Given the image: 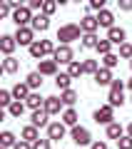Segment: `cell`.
Segmentation results:
<instances>
[{"label":"cell","mask_w":132,"mask_h":149,"mask_svg":"<svg viewBox=\"0 0 132 149\" xmlns=\"http://www.w3.org/2000/svg\"><path fill=\"white\" fill-rule=\"evenodd\" d=\"M80 37H82V27L75 25V22H67V25H62L58 30L60 45H70V42H75V40H80Z\"/></svg>","instance_id":"obj_1"},{"label":"cell","mask_w":132,"mask_h":149,"mask_svg":"<svg viewBox=\"0 0 132 149\" xmlns=\"http://www.w3.org/2000/svg\"><path fill=\"white\" fill-rule=\"evenodd\" d=\"M70 139H72L77 147H87V144H92V134L87 127H80V124H75V127H70Z\"/></svg>","instance_id":"obj_2"},{"label":"cell","mask_w":132,"mask_h":149,"mask_svg":"<svg viewBox=\"0 0 132 149\" xmlns=\"http://www.w3.org/2000/svg\"><path fill=\"white\" fill-rule=\"evenodd\" d=\"M92 119H95L97 124H110L112 119H115V107L110 104V102H107V104H102V107H97L95 109V114H92Z\"/></svg>","instance_id":"obj_3"},{"label":"cell","mask_w":132,"mask_h":149,"mask_svg":"<svg viewBox=\"0 0 132 149\" xmlns=\"http://www.w3.org/2000/svg\"><path fill=\"white\" fill-rule=\"evenodd\" d=\"M32 8H27V5H20V8H15L13 10V22H15L18 27H22V25H30L32 22Z\"/></svg>","instance_id":"obj_4"},{"label":"cell","mask_w":132,"mask_h":149,"mask_svg":"<svg viewBox=\"0 0 132 149\" xmlns=\"http://www.w3.org/2000/svg\"><path fill=\"white\" fill-rule=\"evenodd\" d=\"M15 40L18 45H25V47H30L32 42H35V30H32V25H22L15 30Z\"/></svg>","instance_id":"obj_5"},{"label":"cell","mask_w":132,"mask_h":149,"mask_svg":"<svg viewBox=\"0 0 132 149\" xmlns=\"http://www.w3.org/2000/svg\"><path fill=\"white\" fill-rule=\"evenodd\" d=\"M53 60H55L58 65H70V62L75 60V52H72V47H70V45H58Z\"/></svg>","instance_id":"obj_6"},{"label":"cell","mask_w":132,"mask_h":149,"mask_svg":"<svg viewBox=\"0 0 132 149\" xmlns=\"http://www.w3.org/2000/svg\"><path fill=\"white\" fill-rule=\"evenodd\" d=\"M65 134H67V124L60 119V122H50L48 124V137L53 139V142H60V139H65Z\"/></svg>","instance_id":"obj_7"},{"label":"cell","mask_w":132,"mask_h":149,"mask_svg":"<svg viewBox=\"0 0 132 149\" xmlns=\"http://www.w3.org/2000/svg\"><path fill=\"white\" fill-rule=\"evenodd\" d=\"M92 77H95V85H97V87H110V85H112V80H115L110 67H100L95 74H92Z\"/></svg>","instance_id":"obj_8"},{"label":"cell","mask_w":132,"mask_h":149,"mask_svg":"<svg viewBox=\"0 0 132 149\" xmlns=\"http://www.w3.org/2000/svg\"><path fill=\"white\" fill-rule=\"evenodd\" d=\"M48 119H50V112L45 109V107H40V109H32V114H30V122L35 124L37 129H40V127H48V124H50Z\"/></svg>","instance_id":"obj_9"},{"label":"cell","mask_w":132,"mask_h":149,"mask_svg":"<svg viewBox=\"0 0 132 149\" xmlns=\"http://www.w3.org/2000/svg\"><path fill=\"white\" fill-rule=\"evenodd\" d=\"M37 72L40 74H45V77H55L58 74V62L55 60H37Z\"/></svg>","instance_id":"obj_10"},{"label":"cell","mask_w":132,"mask_h":149,"mask_svg":"<svg viewBox=\"0 0 132 149\" xmlns=\"http://www.w3.org/2000/svg\"><path fill=\"white\" fill-rule=\"evenodd\" d=\"M62 97H48V100H45V109L50 112V117H55V114H62Z\"/></svg>","instance_id":"obj_11"},{"label":"cell","mask_w":132,"mask_h":149,"mask_svg":"<svg viewBox=\"0 0 132 149\" xmlns=\"http://www.w3.org/2000/svg\"><path fill=\"white\" fill-rule=\"evenodd\" d=\"M125 37H127V32L122 30V27H117V25H112L110 30H107V40H110L112 45H117V47L125 42Z\"/></svg>","instance_id":"obj_12"},{"label":"cell","mask_w":132,"mask_h":149,"mask_svg":"<svg viewBox=\"0 0 132 149\" xmlns=\"http://www.w3.org/2000/svg\"><path fill=\"white\" fill-rule=\"evenodd\" d=\"M30 25H32V30H35V32H45V30L50 27V15H45V13H37V15L32 17Z\"/></svg>","instance_id":"obj_13"},{"label":"cell","mask_w":132,"mask_h":149,"mask_svg":"<svg viewBox=\"0 0 132 149\" xmlns=\"http://www.w3.org/2000/svg\"><path fill=\"white\" fill-rule=\"evenodd\" d=\"M80 27H82V32H97L100 30V20H97V15H85L80 20Z\"/></svg>","instance_id":"obj_14"},{"label":"cell","mask_w":132,"mask_h":149,"mask_svg":"<svg viewBox=\"0 0 132 149\" xmlns=\"http://www.w3.org/2000/svg\"><path fill=\"white\" fill-rule=\"evenodd\" d=\"M15 47H18L15 35H3V37H0V50H3V55H13Z\"/></svg>","instance_id":"obj_15"},{"label":"cell","mask_w":132,"mask_h":149,"mask_svg":"<svg viewBox=\"0 0 132 149\" xmlns=\"http://www.w3.org/2000/svg\"><path fill=\"white\" fill-rule=\"evenodd\" d=\"M45 100H48V97H40V92H35V90H32L30 95H27L25 104L30 107V109H40V107H45Z\"/></svg>","instance_id":"obj_16"},{"label":"cell","mask_w":132,"mask_h":149,"mask_svg":"<svg viewBox=\"0 0 132 149\" xmlns=\"http://www.w3.org/2000/svg\"><path fill=\"white\" fill-rule=\"evenodd\" d=\"M97 20H100V27H107L110 30L112 25H115V15H112L107 8H102V10H97Z\"/></svg>","instance_id":"obj_17"},{"label":"cell","mask_w":132,"mask_h":149,"mask_svg":"<svg viewBox=\"0 0 132 149\" xmlns=\"http://www.w3.org/2000/svg\"><path fill=\"white\" fill-rule=\"evenodd\" d=\"M97 42H100V37H97L95 32H82V37H80V45L87 47V50H95Z\"/></svg>","instance_id":"obj_18"},{"label":"cell","mask_w":132,"mask_h":149,"mask_svg":"<svg viewBox=\"0 0 132 149\" xmlns=\"http://www.w3.org/2000/svg\"><path fill=\"white\" fill-rule=\"evenodd\" d=\"M20 137L25 139V142H37V139H40V132H37V127L35 124H27V127H22V132H20Z\"/></svg>","instance_id":"obj_19"},{"label":"cell","mask_w":132,"mask_h":149,"mask_svg":"<svg viewBox=\"0 0 132 149\" xmlns=\"http://www.w3.org/2000/svg\"><path fill=\"white\" fill-rule=\"evenodd\" d=\"M70 82H72L70 72H58V74H55V87H58L60 92H62V90H70Z\"/></svg>","instance_id":"obj_20"},{"label":"cell","mask_w":132,"mask_h":149,"mask_svg":"<svg viewBox=\"0 0 132 149\" xmlns=\"http://www.w3.org/2000/svg\"><path fill=\"white\" fill-rule=\"evenodd\" d=\"M30 85H27V82H18L15 87H13V97H15V100H27V95H30Z\"/></svg>","instance_id":"obj_21"},{"label":"cell","mask_w":132,"mask_h":149,"mask_svg":"<svg viewBox=\"0 0 132 149\" xmlns=\"http://www.w3.org/2000/svg\"><path fill=\"white\" fill-rule=\"evenodd\" d=\"M122 134H125V127H122L120 122H110V124H107V139H115V142H117Z\"/></svg>","instance_id":"obj_22"},{"label":"cell","mask_w":132,"mask_h":149,"mask_svg":"<svg viewBox=\"0 0 132 149\" xmlns=\"http://www.w3.org/2000/svg\"><path fill=\"white\" fill-rule=\"evenodd\" d=\"M25 100H13V104L8 107V114L10 117H22V112H25Z\"/></svg>","instance_id":"obj_23"},{"label":"cell","mask_w":132,"mask_h":149,"mask_svg":"<svg viewBox=\"0 0 132 149\" xmlns=\"http://www.w3.org/2000/svg\"><path fill=\"white\" fill-rule=\"evenodd\" d=\"M67 72H70L72 80H77V77H82V74H85V65L80 62V60H72V62L67 65Z\"/></svg>","instance_id":"obj_24"},{"label":"cell","mask_w":132,"mask_h":149,"mask_svg":"<svg viewBox=\"0 0 132 149\" xmlns=\"http://www.w3.org/2000/svg\"><path fill=\"white\" fill-rule=\"evenodd\" d=\"M18 70H20V62H18L13 55H5V62H3V72H8V74H15Z\"/></svg>","instance_id":"obj_25"},{"label":"cell","mask_w":132,"mask_h":149,"mask_svg":"<svg viewBox=\"0 0 132 149\" xmlns=\"http://www.w3.org/2000/svg\"><path fill=\"white\" fill-rule=\"evenodd\" d=\"M60 119H62V122L67 124V127H75V124H77V119H80V117H77V112H75L72 107H67V109H65L62 114H60Z\"/></svg>","instance_id":"obj_26"},{"label":"cell","mask_w":132,"mask_h":149,"mask_svg":"<svg viewBox=\"0 0 132 149\" xmlns=\"http://www.w3.org/2000/svg\"><path fill=\"white\" fill-rule=\"evenodd\" d=\"M27 50H30V57H32V60H42V57H45V47H42V40H35V42H32Z\"/></svg>","instance_id":"obj_27"},{"label":"cell","mask_w":132,"mask_h":149,"mask_svg":"<svg viewBox=\"0 0 132 149\" xmlns=\"http://www.w3.org/2000/svg\"><path fill=\"white\" fill-rule=\"evenodd\" d=\"M42 77H45V74H40V72L35 70V72H30V74L25 77V82L30 85V90H37V87H42Z\"/></svg>","instance_id":"obj_28"},{"label":"cell","mask_w":132,"mask_h":149,"mask_svg":"<svg viewBox=\"0 0 132 149\" xmlns=\"http://www.w3.org/2000/svg\"><path fill=\"white\" fill-rule=\"evenodd\" d=\"M60 97H62V102H65V107H72L75 102L80 100V97H77V92H75L72 87H70V90H62V92H60Z\"/></svg>","instance_id":"obj_29"},{"label":"cell","mask_w":132,"mask_h":149,"mask_svg":"<svg viewBox=\"0 0 132 149\" xmlns=\"http://www.w3.org/2000/svg\"><path fill=\"white\" fill-rule=\"evenodd\" d=\"M117 65H120V55H115V52H110V55H102V67H110V70H115Z\"/></svg>","instance_id":"obj_30"},{"label":"cell","mask_w":132,"mask_h":149,"mask_svg":"<svg viewBox=\"0 0 132 149\" xmlns=\"http://www.w3.org/2000/svg\"><path fill=\"white\" fill-rule=\"evenodd\" d=\"M107 102H110L112 107H122V104H125V95H122V92L110 90V95H107Z\"/></svg>","instance_id":"obj_31"},{"label":"cell","mask_w":132,"mask_h":149,"mask_svg":"<svg viewBox=\"0 0 132 149\" xmlns=\"http://www.w3.org/2000/svg\"><path fill=\"white\" fill-rule=\"evenodd\" d=\"M15 142H18V139H15V134H13V132H8V129H5L3 134H0V144H3V147H8V149H10V147H15Z\"/></svg>","instance_id":"obj_32"},{"label":"cell","mask_w":132,"mask_h":149,"mask_svg":"<svg viewBox=\"0 0 132 149\" xmlns=\"http://www.w3.org/2000/svg\"><path fill=\"white\" fill-rule=\"evenodd\" d=\"M13 100H15V97H13V90H0V107H10L13 104Z\"/></svg>","instance_id":"obj_33"},{"label":"cell","mask_w":132,"mask_h":149,"mask_svg":"<svg viewBox=\"0 0 132 149\" xmlns=\"http://www.w3.org/2000/svg\"><path fill=\"white\" fill-rule=\"evenodd\" d=\"M95 50H97V55H110V52H112V42L105 37V40H100V42H97Z\"/></svg>","instance_id":"obj_34"},{"label":"cell","mask_w":132,"mask_h":149,"mask_svg":"<svg viewBox=\"0 0 132 149\" xmlns=\"http://www.w3.org/2000/svg\"><path fill=\"white\" fill-rule=\"evenodd\" d=\"M58 8H60L58 0H45V3H42V10H40V13H45V15H53Z\"/></svg>","instance_id":"obj_35"},{"label":"cell","mask_w":132,"mask_h":149,"mask_svg":"<svg viewBox=\"0 0 132 149\" xmlns=\"http://www.w3.org/2000/svg\"><path fill=\"white\" fill-rule=\"evenodd\" d=\"M13 10H15V8H13L8 0H0V17H13Z\"/></svg>","instance_id":"obj_36"},{"label":"cell","mask_w":132,"mask_h":149,"mask_svg":"<svg viewBox=\"0 0 132 149\" xmlns=\"http://www.w3.org/2000/svg\"><path fill=\"white\" fill-rule=\"evenodd\" d=\"M82 65H85V74H95L97 70H100L97 60H82Z\"/></svg>","instance_id":"obj_37"},{"label":"cell","mask_w":132,"mask_h":149,"mask_svg":"<svg viewBox=\"0 0 132 149\" xmlns=\"http://www.w3.org/2000/svg\"><path fill=\"white\" fill-rule=\"evenodd\" d=\"M117 55H120L122 60H132V45H130V42H122V45H120V52H117Z\"/></svg>","instance_id":"obj_38"},{"label":"cell","mask_w":132,"mask_h":149,"mask_svg":"<svg viewBox=\"0 0 132 149\" xmlns=\"http://www.w3.org/2000/svg\"><path fill=\"white\" fill-rule=\"evenodd\" d=\"M117 149H132V137L130 134H122V137L117 139Z\"/></svg>","instance_id":"obj_39"},{"label":"cell","mask_w":132,"mask_h":149,"mask_svg":"<svg viewBox=\"0 0 132 149\" xmlns=\"http://www.w3.org/2000/svg\"><path fill=\"white\" fill-rule=\"evenodd\" d=\"M42 47H45V57H48V55L53 57V55H55V50H58L53 40H42Z\"/></svg>","instance_id":"obj_40"},{"label":"cell","mask_w":132,"mask_h":149,"mask_svg":"<svg viewBox=\"0 0 132 149\" xmlns=\"http://www.w3.org/2000/svg\"><path fill=\"white\" fill-rule=\"evenodd\" d=\"M50 144H53V139H37V142H32V149H50Z\"/></svg>","instance_id":"obj_41"},{"label":"cell","mask_w":132,"mask_h":149,"mask_svg":"<svg viewBox=\"0 0 132 149\" xmlns=\"http://www.w3.org/2000/svg\"><path fill=\"white\" fill-rule=\"evenodd\" d=\"M107 0H87V5H90V10H102L105 8Z\"/></svg>","instance_id":"obj_42"},{"label":"cell","mask_w":132,"mask_h":149,"mask_svg":"<svg viewBox=\"0 0 132 149\" xmlns=\"http://www.w3.org/2000/svg\"><path fill=\"white\" fill-rule=\"evenodd\" d=\"M110 90H115V92H125V82H122V80H112Z\"/></svg>","instance_id":"obj_43"},{"label":"cell","mask_w":132,"mask_h":149,"mask_svg":"<svg viewBox=\"0 0 132 149\" xmlns=\"http://www.w3.org/2000/svg\"><path fill=\"white\" fill-rule=\"evenodd\" d=\"M13 149H32V142H25V139H18Z\"/></svg>","instance_id":"obj_44"},{"label":"cell","mask_w":132,"mask_h":149,"mask_svg":"<svg viewBox=\"0 0 132 149\" xmlns=\"http://www.w3.org/2000/svg\"><path fill=\"white\" fill-rule=\"evenodd\" d=\"M117 5H120V10L130 13V10H132V0H117Z\"/></svg>","instance_id":"obj_45"},{"label":"cell","mask_w":132,"mask_h":149,"mask_svg":"<svg viewBox=\"0 0 132 149\" xmlns=\"http://www.w3.org/2000/svg\"><path fill=\"white\" fill-rule=\"evenodd\" d=\"M42 3H45V0H27V8H32V10H42Z\"/></svg>","instance_id":"obj_46"},{"label":"cell","mask_w":132,"mask_h":149,"mask_svg":"<svg viewBox=\"0 0 132 149\" xmlns=\"http://www.w3.org/2000/svg\"><path fill=\"white\" fill-rule=\"evenodd\" d=\"M90 149H107V142H100V139H97V142L90 144Z\"/></svg>","instance_id":"obj_47"},{"label":"cell","mask_w":132,"mask_h":149,"mask_svg":"<svg viewBox=\"0 0 132 149\" xmlns=\"http://www.w3.org/2000/svg\"><path fill=\"white\" fill-rule=\"evenodd\" d=\"M13 8H20V5H27V0H8Z\"/></svg>","instance_id":"obj_48"},{"label":"cell","mask_w":132,"mask_h":149,"mask_svg":"<svg viewBox=\"0 0 132 149\" xmlns=\"http://www.w3.org/2000/svg\"><path fill=\"white\" fill-rule=\"evenodd\" d=\"M127 134H130V137H132V122L127 124Z\"/></svg>","instance_id":"obj_49"},{"label":"cell","mask_w":132,"mask_h":149,"mask_svg":"<svg viewBox=\"0 0 132 149\" xmlns=\"http://www.w3.org/2000/svg\"><path fill=\"white\" fill-rule=\"evenodd\" d=\"M58 3H60V5H67V3H70V0H58Z\"/></svg>","instance_id":"obj_50"},{"label":"cell","mask_w":132,"mask_h":149,"mask_svg":"<svg viewBox=\"0 0 132 149\" xmlns=\"http://www.w3.org/2000/svg\"><path fill=\"white\" fill-rule=\"evenodd\" d=\"M127 87H130V90H132V77H130V80H127Z\"/></svg>","instance_id":"obj_51"},{"label":"cell","mask_w":132,"mask_h":149,"mask_svg":"<svg viewBox=\"0 0 132 149\" xmlns=\"http://www.w3.org/2000/svg\"><path fill=\"white\" fill-rule=\"evenodd\" d=\"M75 3H82V0H75Z\"/></svg>","instance_id":"obj_52"},{"label":"cell","mask_w":132,"mask_h":149,"mask_svg":"<svg viewBox=\"0 0 132 149\" xmlns=\"http://www.w3.org/2000/svg\"><path fill=\"white\" fill-rule=\"evenodd\" d=\"M130 67H132V60H130Z\"/></svg>","instance_id":"obj_53"},{"label":"cell","mask_w":132,"mask_h":149,"mask_svg":"<svg viewBox=\"0 0 132 149\" xmlns=\"http://www.w3.org/2000/svg\"><path fill=\"white\" fill-rule=\"evenodd\" d=\"M3 149H8V147H3Z\"/></svg>","instance_id":"obj_54"},{"label":"cell","mask_w":132,"mask_h":149,"mask_svg":"<svg viewBox=\"0 0 132 149\" xmlns=\"http://www.w3.org/2000/svg\"><path fill=\"white\" fill-rule=\"evenodd\" d=\"M130 100H132V97H130Z\"/></svg>","instance_id":"obj_55"}]
</instances>
